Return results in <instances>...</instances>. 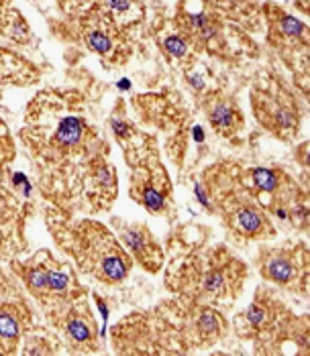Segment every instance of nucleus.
I'll use <instances>...</instances> for the list:
<instances>
[{"mask_svg": "<svg viewBox=\"0 0 310 356\" xmlns=\"http://www.w3.org/2000/svg\"><path fill=\"white\" fill-rule=\"evenodd\" d=\"M249 269L226 245L194 243L182 257L169 261L166 287L186 302L233 305L241 298Z\"/></svg>", "mask_w": 310, "mask_h": 356, "instance_id": "nucleus-1", "label": "nucleus"}, {"mask_svg": "<svg viewBox=\"0 0 310 356\" xmlns=\"http://www.w3.org/2000/svg\"><path fill=\"white\" fill-rule=\"evenodd\" d=\"M239 163L219 161L202 171L196 184L198 202L223 222L235 243H265L278 236V226L239 179Z\"/></svg>", "mask_w": 310, "mask_h": 356, "instance_id": "nucleus-2", "label": "nucleus"}, {"mask_svg": "<svg viewBox=\"0 0 310 356\" xmlns=\"http://www.w3.org/2000/svg\"><path fill=\"white\" fill-rule=\"evenodd\" d=\"M231 328L239 340L251 342L255 355H309L310 316L294 314L272 285H259L254 300L239 312Z\"/></svg>", "mask_w": 310, "mask_h": 356, "instance_id": "nucleus-3", "label": "nucleus"}, {"mask_svg": "<svg viewBox=\"0 0 310 356\" xmlns=\"http://www.w3.org/2000/svg\"><path fill=\"white\" fill-rule=\"evenodd\" d=\"M52 224L59 247L78 263L82 273L104 285H116L129 277L133 269L131 254L107 226L94 220L70 222L68 218Z\"/></svg>", "mask_w": 310, "mask_h": 356, "instance_id": "nucleus-4", "label": "nucleus"}, {"mask_svg": "<svg viewBox=\"0 0 310 356\" xmlns=\"http://www.w3.org/2000/svg\"><path fill=\"white\" fill-rule=\"evenodd\" d=\"M239 179L254 200L278 220L307 232L310 222L309 186L294 179L284 167H239Z\"/></svg>", "mask_w": 310, "mask_h": 356, "instance_id": "nucleus-5", "label": "nucleus"}, {"mask_svg": "<svg viewBox=\"0 0 310 356\" xmlns=\"http://www.w3.org/2000/svg\"><path fill=\"white\" fill-rule=\"evenodd\" d=\"M13 271L25 285L29 296H33L41 309H45L49 320L70 303L84 298V287L80 285L72 265L57 261L49 250H39L27 261L13 263Z\"/></svg>", "mask_w": 310, "mask_h": 356, "instance_id": "nucleus-6", "label": "nucleus"}, {"mask_svg": "<svg viewBox=\"0 0 310 356\" xmlns=\"http://www.w3.org/2000/svg\"><path fill=\"white\" fill-rule=\"evenodd\" d=\"M249 102L257 124L284 143L298 138L304 120V106L280 74L265 72L249 92Z\"/></svg>", "mask_w": 310, "mask_h": 356, "instance_id": "nucleus-7", "label": "nucleus"}, {"mask_svg": "<svg viewBox=\"0 0 310 356\" xmlns=\"http://www.w3.org/2000/svg\"><path fill=\"white\" fill-rule=\"evenodd\" d=\"M23 135H31L25 138L29 149L35 153L41 163H65V159L78 157V155H98L94 147H90V140H96L98 133L88 127L84 116L65 112L57 114L54 124H49V131L43 129H25Z\"/></svg>", "mask_w": 310, "mask_h": 356, "instance_id": "nucleus-8", "label": "nucleus"}, {"mask_svg": "<svg viewBox=\"0 0 310 356\" xmlns=\"http://www.w3.org/2000/svg\"><path fill=\"white\" fill-rule=\"evenodd\" d=\"M259 15L265 21V39L268 43L280 51L282 59L290 70H294L296 86L302 90V98L309 94V49L310 31L304 21L296 15L288 13L284 6L276 2H263L259 6Z\"/></svg>", "mask_w": 310, "mask_h": 356, "instance_id": "nucleus-9", "label": "nucleus"}, {"mask_svg": "<svg viewBox=\"0 0 310 356\" xmlns=\"http://www.w3.org/2000/svg\"><path fill=\"white\" fill-rule=\"evenodd\" d=\"M131 179L129 195L153 216H164L171 206V181L166 165L160 159L155 138L145 137V143L129 159Z\"/></svg>", "mask_w": 310, "mask_h": 356, "instance_id": "nucleus-10", "label": "nucleus"}, {"mask_svg": "<svg viewBox=\"0 0 310 356\" xmlns=\"http://www.w3.org/2000/svg\"><path fill=\"white\" fill-rule=\"evenodd\" d=\"M255 267L268 285L309 298L310 248L307 243L259 245Z\"/></svg>", "mask_w": 310, "mask_h": 356, "instance_id": "nucleus-11", "label": "nucleus"}, {"mask_svg": "<svg viewBox=\"0 0 310 356\" xmlns=\"http://www.w3.org/2000/svg\"><path fill=\"white\" fill-rule=\"evenodd\" d=\"M173 27L188 39L196 54L206 51L221 59L231 57L226 19L210 4V0H180Z\"/></svg>", "mask_w": 310, "mask_h": 356, "instance_id": "nucleus-12", "label": "nucleus"}, {"mask_svg": "<svg viewBox=\"0 0 310 356\" xmlns=\"http://www.w3.org/2000/svg\"><path fill=\"white\" fill-rule=\"evenodd\" d=\"M166 305L182 334L186 353L212 348L215 344L225 340V336L231 330L228 318L217 305L186 302L180 298L169 300Z\"/></svg>", "mask_w": 310, "mask_h": 356, "instance_id": "nucleus-13", "label": "nucleus"}, {"mask_svg": "<svg viewBox=\"0 0 310 356\" xmlns=\"http://www.w3.org/2000/svg\"><path fill=\"white\" fill-rule=\"evenodd\" d=\"M33 326V312L21 289L0 271V353L13 355Z\"/></svg>", "mask_w": 310, "mask_h": 356, "instance_id": "nucleus-14", "label": "nucleus"}, {"mask_svg": "<svg viewBox=\"0 0 310 356\" xmlns=\"http://www.w3.org/2000/svg\"><path fill=\"white\" fill-rule=\"evenodd\" d=\"M57 330L63 332L72 353H98V324L84 302V298L70 303L63 312H59L49 320Z\"/></svg>", "mask_w": 310, "mask_h": 356, "instance_id": "nucleus-15", "label": "nucleus"}, {"mask_svg": "<svg viewBox=\"0 0 310 356\" xmlns=\"http://www.w3.org/2000/svg\"><path fill=\"white\" fill-rule=\"evenodd\" d=\"M116 238L125 250L141 265L145 271L157 273L166 263V252L160 241L153 236V232L141 222H129V220H113Z\"/></svg>", "mask_w": 310, "mask_h": 356, "instance_id": "nucleus-16", "label": "nucleus"}, {"mask_svg": "<svg viewBox=\"0 0 310 356\" xmlns=\"http://www.w3.org/2000/svg\"><path fill=\"white\" fill-rule=\"evenodd\" d=\"M200 108L217 137L237 143L245 131V114L239 102L225 90H208L200 100Z\"/></svg>", "mask_w": 310, "mask_h": 356, "instance_id": "nucleus-17", "label": "nucleus"}, {"mask_svg": "<svg viewBox=\"0 0 310 356\" xmlns=\"http://www.w3.org/2000/svg\"><path fill=\"white\" fill-rule=\"evenodd\" d=\"M113 23L107 21L104 15L88 17L84 21V41L94 54L109 57L114 54Z\"/></svg>", "mask_w": 310, "mask_h": 356, "instance_id": "nucleus-18", "label": "nucleus"}, {"mask_svg": "<svg viewBox=\"0 0 310 356\" xmlns=\"http://www.w3.org/2000/svg\"><path fill=\"white\" fill-rule=\"evenodd\" d=\"M160 47H162V51L168 55L169 59L180 61L184 67L194 65V61L198 59L196 49H194V47L188 43V39H186L182 33H178L176 29L166 33V35L160 39Z\"/></svg>", "mask_w": 310, "mask_h": 356, "instance_id": "nucleus-19", "label": "nucleus"}, {"mask_svg": "<svg viewBox=\"0 0 310 356\" xmlns=\"http://www.w3.org/2000/svg\"><path fill=\"white\" fill-rule=\"evenodd\" d=\"M210 4L225 19H233V21H239L245 25L257 23V15H259L257 0H210Z\"/></svg>", "mask_w": 310, "mask_h": 356, "instance_id": "nucleus-20", "label": "nucleus"}, {"mask_svg": "<svg viewBox=\"0 0 310 356\" xmlns=\"http://www.w3.org/2000/svg\"><path fill=\"white\" fill-rule=\"evenodd\" d=\"M111 129H113L114 137H116L118 143H125V140H131L135 137V127L123 116H113L111 118Z\"/></svg>", "mask_w": 310, "mask_h": 356, "instance_id": "nucleus-21", "label": "nucleus"}, {"mask_svg": "<svg viewBox=\"0 0 310 356\" xmlns=\"http://www.w3.org/2000/svg\"><path fill=\"white\" fill-rule=\"evenodd\" d=\"M294 157L300 163V167H304V169L309 167V140H304L300 147L294 149Z\"/></svg>", "mask_w": 310, "mask_h": 356, "instance_id": "nucleus-22", "label": "nucleus"}]
</instances>
